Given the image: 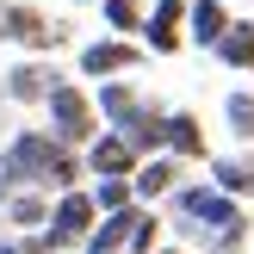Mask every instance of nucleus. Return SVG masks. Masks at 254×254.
Wrapping results in <instances>:
<instances>
[{
    "mask_svg": "<svg viewBox=\"0 0 254 254\" xmlns=\"http://www.w3.org/2000/svg\"><path fill=\"white\" fill-rule=\"evenodd\" d=\"M230 25H236L230 0H186V44H198V50H217Z\"/></svg>",
    "mask_w": 254,
    "mask_h": 254,
    "instance_id": "obj_10",
    "label": "nucleus"
},
{
    "mask_svg": "<svg viewBox=\"0 0 254 254\" xmlns=\"http://www.w3.org/2000/svg\"><path fill=\"white\" fill-rule=\"evenodd\" d=\"M136 211L143 205H124V211H106V217L87 230V242L81 254H124V242H130V223H136Z\"/></svg>",
    "mask_w": 254,
    "mask_h": 254,
    "instance_id": "obj_14",
    "label": "nucleus"
},
{
    "mask_svg": "<svg viewBox=\"0 0 254 254\" xmlns=\"http://www.w3.org/2000/svg\"><path fill=\"white\" fill-rule=\"evenodd\" d=\"M143 12H149L143 0H99V19H106L118 37H136V31H143Z\"/></svg>",
    "mask_w": 254,
    "mask_h": 254,
    "instance_id": "obj_20",
    "label": "nucleus"
},
{
    "mask_svg": "<svg viewBox=\"0 0 254 254\" xmlns=\"http://www.w3.org/2000/svg\"><path fill=\"white\" fill-rule=\"evenodd\" d=\"M149 50L136 44V37H93V44H81V56H74V68L87 74V81H124V74L143 68Z\"/></svg>",
    "mask_w": 254,
    "mask_h": 254,
    "instance_id": "obj_5",
    "label": "nucleus"
},
{
    "mask_svg": "<svg viewBox=\"0 0 254 254\" xmlns=\"http://www.w3.org/2000/svg\"><path fill=\"white\" fill-rule=\"evenodd\" d=\"M180 180H186V161L161 149V155H143V161H136V174H130V192H136V205H161V198H168Z\"/></svg>",
    "mask_w": 254,
    "mask_h": 254,
    "instance_id": "obj_9",
    "label": "nucleus"
},
{
    "mask_svg": "<svg viewBox=\"0 0 254 254\" xmlns=\"http://www.w3.org/2000/svg\"><path fill=\"white\" fill-rule=\"evenodd\" d=\"M81 6H87V0H81ZM93 6H99V0H93Z\"/></svg>",
    "mask_w": 254,
    "mask_h": 254,
    "instance_id": "obj_26",
    "label": "nucleus"
},
{
    "mask_svg": "<svg viewBox=\"0 0 254 254\" xmlns=\"http://www.w3.org/2000/svg\"><path fill=\"white\" fill-rule=\"evenodd\" d=\"M161 149L180 155V161H211V143H205L198 112H168V118H161Z\"/></svg>",
    "mask_w": 254,
    "mask_h": 254,
    "instance_id": "obj_11",
    "label": "nucleus"
},
{
    "mask_svg": "<svg viewBox=\"0 0 254 254\" xmlns=\"http://www.w3.org/2000/svg\"><path fill=\"white\" fill-rule=\"evenodd\" d=\"M136 44H143L149 56H180L186 50V0H149Z\"/></svg>",
    "mask_w": 254,
    "mask_h": 254,
    "instance_id": "obj_7",
    "label": "nucleus"
},
{
    "mask_svg": "<svg viewBox=\"0 0 254 254\" xmlns=\"http://www.w3.org/2000/svg\"><path fill=\"white\" fill-rule=\"evenodd\" d=\"M62 37H68V31H62L56 19H44L37 6H25V0H0V44H25V50H37V56H50Z\"/></svg>",
    "mask_w": 254,
    "mask_h": 254,
    "instance_id": "obj_6",
    "label": "nucleus"
},
{
    "mask_svg": "<svg viewBox=\"0 0 254 254\" xmlns=\"http://www.w3.org/2000/svg\"><path fill=\"white\" fill-rule=\"evenodd\" d=\"M93 106H99V124H106V130H124L149 99H143V87H136V81H99Z\"/></svg>",
    "mask_w": 254,
    "mask_h": 254,
    "instance_id": "obj_12",
    "label": "nucleus"
},
{
    "mask_svg": "<svg viewBox=\"0 0 254 254\" xmlns=\"http://www.w3.org/2000/svg\"><path fill=\"white\" fill-rule=\"evenodd\" d=\"M211 56H217L223 68H236V74H254V19H236Z\"/></svg>",
    "mask_w": 254,
    "mask_h": 254,
    "instance_id": "obj_16",
    "label": "nucleus"
},
{
    "mask_svg": "<svg viewBox=\"0 0 254 254\" xmlns=\"http://www.w3.org/2000/svg\"><path fill=\"white\" fill-rule=\"evenodd\" d=\"M211 186L230 198H254V155H217L211 161Z\"/></svg>",
    "mask_w": 254,
    "mask_h": 254,
    "instance_id": "obj_15",
    "label": "nucleus"
},
{
    "mask_svg": "<svg viewBox=\"0 0 254 254\" xmlns=\"http://www.w3.org/2000/svg\"><path fill=\"white\" fill-rule=\"evenodd\" d=\"M44 112H50V136L68 143V149H87L99 130H106L93 93H87L81 81H56V87H50V99H44Z\"/></svg>",
    "mask_w": 254,
    "mask_h": 254,
    "instance_id": "obj_3",
    "label": "nucleus"
},
{
    "mask_svg": "<svg viewBox=\"0 0 254 254\" xmlns=\"http://www.w3.org/2000/svg\"><path fill=\"white\" fill-rule=\"evenodd\" d=\"M223 124H230L242 143H254V87H236V93L223 99Z\"/></svg>",
    "mask_w": 254,
    "mask_h": 254,
    "instance_id": "obj_21",
    "label": "nucleus"
},
{
    "mask_svg": "<svg viewBox=\"0 0 254 254\" xmlns=\"http://www.w3.org/2000/svg\"><path fill=\"white\" fill-rule=\"evenodd\" d=\"M168 230L192 236L205 254H242L248 248V205L230 192H217L211 180H180L168 192Z\"/></svg>",
    "mask_w": 254,
    "mask_h": 254,
    "instance_id": "obj_1",
    "label": "nucleus"
},
{
    "mask_svg": "<svg viewBox=\"0 0 254 254\" xmlns=\"http://www.w3.org/2000/svg\"><path fill=\"white\" fill-rule=\"evenodd\" d=\"M155 254H186V248H174V242H161V248H155Z\"/></svg>",
    "mask_w": 254,
    "mask_h": 254,
    "instance_id": "obj_24",
    "label": "nucleus"
},
{
    "mask_svg": "<svg viewBox=\"0 0 254 254\" xmlns=\"http://www.w3.org/2000/svg\"><path fill=\"white\" fill-rule=\"evenodd\" d=\"M136 161H143V155H136V149L124 143L118 130H99L93 143L81 149V168H87V180H130V174H136Z\"/></svg>",
    "mask_w": 254,
    "mask_h": 254,
    "instance_id": "obj_8",
    "label": "nucleus"
},
{
    "mask_svg": "<svg viewBox=\"0 0 254 254\" xmlns=\"http://www.w3.org/2000/svg\"><path fill=\"white\" fill-rule=\"evenodd\" d=\"M161 230H168V217H161L155 205H143V211H136V223H130L124 254H155V248H161Z\"/></svg>",
    "mask_w": 254,
    "mask_h": 254,
    "instance_id": "obj_19",
    "label": "nucleus"
},
{
    "mask_svg": "<svg viewBox=\"0 0 254 254\" xmlns=\"http://www.w3.org/2000/svg\"><path fill=\"white\" fill-rule=\"evenodd\" d=\"M56 81H62V74L50 68L44 56H31V62H19V68L6 74V99H19V106H44Z\"/></svg>",
    "mask_w": 254,
    "mask_h": 254,
    "instance_id": "obj_13",
    "label": "nucleus"
},
{
    "mask_svg": "<svg viewBox=\"0 0 254 254\" xmlns=\"http://www.w3.org/2000/svg\"><path fill=\"white\" fill-rule=\"evenodd\" d=\"M161 118H168V112H161V106H155V99H149V106H143V112H136V118H130V124H124V130H118V136H124V143H130V149H136V155H161Z\"/></svg>",
    "mask_w": 254,
    "mask_h": 254,
    "instance_id": "obj_17",
    "label": "nucleus"
},
{
    "mask_svg": "<svg viewBox=\"0 0 254 254\" xmlns=\"http://www.w3.org/2000/svg\"><path fill=\"white\" fill-rule=\"evenodd\" d=\"M0 254H50V242H44V230H19L0 242Z\"/></svg>",
    "mask_w": 254,
    "mask_h": 254,
    "instance_id": "obj_23",
    "label": "nucleus"
},
{
    "mask_svg": "<svg viewBox=\"0 0 254 254\" xmlns=\"http://www.w3.org/2000/svg\"><path fill=\"white\" fill-rule=\"evenodd\" d=\"M93 223H99V205H93V192H87V186H68V192H56V198H50V223H44L50 254L81 248Z\"/></svg>",
    "mask_w": 254,
    "mask_h": 254,
    "instance_id": "obj_4",
    "label": "nucleus"
},
{
    "mask_svg": "<svg viewBox=\"0 0 254 254\" xmlns=\"http://www.w3.org/2000/svg\"><path fill=\"white\" fill-rule=\"evenodd\" d=\"M0 211H6V223H19V230H44V223H50V192L25 186V192H12Z\"/></svg>",
    "mask_w": 254,
    "mask_h": 254,
    "instance_id": "obj_18",
    "label": "nucleus"
},
{
    "mask_svg": "<svg viewBox=\"0 0 254 254\" xmlns=\"http://www.w3.org/2000/svg\"><path fill=\"white\" fill-rule=\"evenodd\" d=\"M230 6H236V0H230ZM242 6H254V0H242Z\"/></svg>",
    "mask_w": 254,
    "mask_h": 254,
    "instance_id": "obj_25",
    "label": "nucleus"
},
{
    "mask_svg": "<svg viewBox=\"0 0 254 254\" xmlns=\"http://www.w3.org/2000/svg\"><path fill=\"white\" fill-rule=\"evenodd\" d=\"M93 192V205H99V217L106 211H124V205H136V192H130V180H93L87 186Z\"/></svg>",
    "mask_w": 254,
    "mask_h": 254,
    "instance_id": "obj_22",
    "label": "nucleus"
},
{
    "mask_svg": "<svg viewBox=\"0 0 254 254\" xmlns=\"http://www.w3.org/2000/svg\"><path fill=\"white\" fill-rule=\"evenodd\" d=\"M81 180H87L81 149L56 143L50 130H19L0 149V205H6L12 192H25V186H37V192H68V186H81Z\"/></svg>",
    "mask_w": 254,
    "mask_h": 254,
    "instance_id": "obj_2",
    "label": "nucleus"
}]
</instances>
